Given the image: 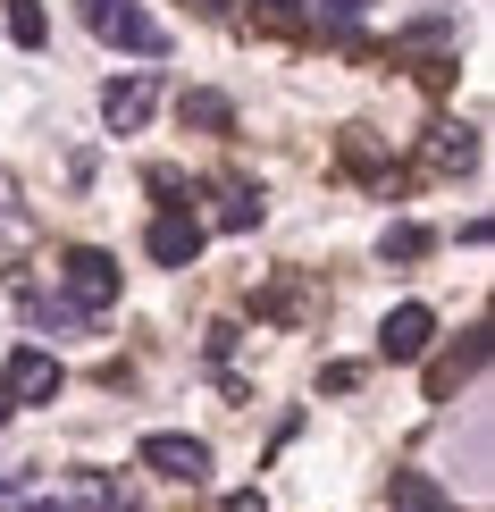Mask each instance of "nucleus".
Segmentation results:
<instances>
[{"instance_id": "obj_1", "label": "nucleus", "mask_w": 495, "mask_h": 512, "mask_svg": "<svg viewBox=\"0 0 495 512\" xmlns=\"http://www.w3.org/2000/svg\"><path fill=\"white\" fill-rule=\"evenodd\" d=\"M59 303H68L76 319L110 311L118 303V261H110V252H93V244H76L68 261H59Z\"/></svg>"}, {"instance_id": "obj_2", "label": "nucleus", "mask_w": 495, "mask_h": 512, "mask_svg": "<svg viewBox=\"0 0 495 512\" xmlns=\"http://www.w3.org/2000/svg\"><path fill=\"white\" fill-rule=\"evenodd\" d=\"M59 387H68L59 353H42V345H9V361H0V395H9V403H59Z\"/></svg>"}, {"instance_id": "obj_3", "label": "nucleus", "mask_w": 495, "mask_h": 512, "mask_svg": "<svg viewBox=\"0 0 495 512\" xmlns=\"http://www.w3.org/2000/svg\"><path fill=\"white\" fill-rule=\"evenodd\" d=\"M135 462H143V471H160V479H177V487H202L210 479V445L185 437V429H152V437L135 445Z\"/></svg>"}, {"instance_id": "obj_4", "label": "nucleus", "mask_w": 495, "mask_h": 512, "mask_svg": "<svg viewBox=\"0 0 495 512\" xmlns=\"http://www.w3.org/2000/svg\"><path fill=\"white\" fill-rule=\"evenodd\" d=\"M93 34H101V42H118L126 59H160V51H168V34H160V17L143 9V0H110V9L93 17Z\"/></svg>"}, {"instance_id": "obj_5", "label": "nucleus", "mask_w": 495, "mask_h": 512, "mask_svg": "<svg viewBox=\"0 0 495 512\" xmlns=\"http://www.w3.org/2000/svg\"><path fill=\"white\" fill-rule=\"evenodd\" d=\"M160 110V76L152 68H135V76H110L101 84V118H110V135H135L143 118Z\"/></svg>"}, {"instance_id": "obj_6", "label": "nucleus", "mask_w": 495, "mask_h": 512, "mask_svg": "<svg viewBox=\"0 0 495 512\" xmlns=\"http://www.w3.org/2000/svg\"><path fill=\"white\" fill-rule=\"evenodd\" d=\"M143 252H152L160 269H193L202 261V219H193V210H160L152 236H143Z\"/></svg>"}, {"instance_id": "obj_7", "label": "nucleus", "mask_w": 495, "mask_h": 512, "mask_svg": "<svg viewBox=\"0 0 495 512\" xmlns=\"http://www.w3.org/2000/svg\"><path fill=\"white\" fill-rule=\"evenodd\" d=\"M428 336H437V311H428V303H395V311H386V328H378V353L386 361H420Z\"/></svg>"}, {"instance_id": "obj_8", "label": "nucleus", "mask_w": 495, "mask_h": 512, "mask_svg": "<svg viewBox=\"0 0 495 512\" xmlns=\"http://www.w3.org/2000/svg\"><path fill=\"white\" fill-rule=\"evenodd\" d=\"M177 118H185V126H202V135H235V101H227V93H202V84L177 101Z\"/></svg>"}, {"instance_id": "obj_9", "label": "nucleus", "mask_w": 495, "mask_h": 512, "mask_svg": "<svg viewBox=\"0 0 495 512\" xmlns=\"http://www.w3.org/2000/svg\"><path fill=\"white\" fill-rule=\"evenodd\" d=\"M479 361H487V336H479V328H470V345H462L454 361H437V370H428V395H437V403H445V395H454V387H462V378H479Z\"/></svg>"}, {"instance_id": "obj_10", "label": "nucleus", "mask_w": 495, "mask_h": 512, "mask_svg": "<svg viewBox=\"0 0 495 512\" xmlns=\"http://www.w3.org/2000/svg\"><path fill=\"white\" fill-rule=\"evenodd\" d=\"M9 42H17V51H42V42H51V17H42V0H9Z\"/></svg>"}, {"instance_id": "obj_11", "label": "nucleus", "mask_w": 495, "mask_h": 512, "mask_svg": "<svg viewBox=\"0 0 495 512\" xmlns=\"http://www.w3.org/2000/svg\"><path fill=\"white\" fill-rule=\"evenodd\" d=\"M378 252H386V261H420V252H437V236H428L420 219H395V227L378 236Z\"/></svg>"}, {"instance_id": "obj_12", "label": "nucleus", "mask_w": 495, "mask_h": 512, "mask_svg": "<svg viewBox=\"0 0 495 512\" xmlns=\"http://www.w3.org/2000/svg\"><path fill=\"white\" fill-rule=\"evenodd\" d=\"M219 227L235 236V227H261V185H227L219 194Z\"/></svg>"}, {"instance_id": "obj_13", "label": "nucleus", "mask_w": 495, "mask_h": 512, "mask_svg": "<svg viewBox=\"0 0 495 512\" xmlns=\"http://www.w3.org/2000/svg\"><path fill=\"white\" fill-rule=\"evenodd\" d=\"M395 512H454V504H445L420 471H395Z\"/></svg>"}, {"instance_id": "obj_14", "label": "nucleus", "mask_w": 495, "mask_h": 512, "mask_svg": "<svg viewBox=\"0 0 495 512\" xmlns=\"http://www.w3.org/2000/svg\"><path fill=\"white\" fill-rule=\"evenodd\" d=\"M84 512H135V496H126V487H110V479H93L84 471V496H76Z\"/></svg>"}, {"instance_id": "obj_15", "label": "nucleus", "mask_w": 495, "mask_h": 512, "mask_svg": "<svg viewBox=\"0 0 495 512\" xmlns=\"http://www.w3.org/2000/svg\"><path fill=\"white\" fill-rule=\"evenodd\" d=\"M479 160V143H470V126H445V143H437V168H470Z\"/></svg>"}, {"instance_id": "obj_16", "label": "nucleus", "mask_w": 495, "mask_h": 512, "mask_svg": "<svg viewBox=\"0 0 495 512\" xmlns=\"http://www.w3.org/2000/svg\"><path fill=\"white\" fill-rule=\"evenodd\" d=\"M227 512H269V504H261V487H235V496H227Z\"/></svg>"}, {"instance_id": "obj_17", "label": "nucleus", "mask_w": 495, "mask_h": 512, "mask_svg": "<svg viewBox=\"0 0 495 512\" xmlns=\"http://www.w3.org/2000/svg\"><path fill=\"white\" fill-rule=\"evenodd\" d=\"M193 9H202V17H227V9H235V0H193Z\"/></svg>"}, {"instance_id": "obj_18", "label": "nucleus", "mask_w": 495, "mask_h": 512, "mask_svg": "<svg viewBox=\"0 0 495 512\" xmlns=\"http://www.w3.org/2000/svg\"><path fill=\"white\" fill-rule=\"evenodd\" d=\"M76 9H84V26H93V17H101V9H110V0H76Z\"/></svg>"}, {"instance_id": "obj_19", "label": "nucleus", "mask_w": 495, "mask_h": 512, "mask_svg": "<svg viewBox=\"0 0 495 512\" xmlns=\"http://www.w3.org/2000/svg\"><path fill=\"white\" fill-rule=\"evenodd\" d=\"M17 512H68V504H51V496H42V504H17Z\"/></svg>"}, {"instance_id": "obj_20", "label": "nucleus", "mask_w": 495, "mask_h": 512, "mask_svg": "<svg viewBox=\"0 0 495 512\" xmlns=\"http://www.w3.org/2000/svg\"><path fill=\"white\" fill-rule=\"evenodd\" d=\"M9 412H17V403H9V395H0V420H9Z\"/></svg>"}]
</instances>
